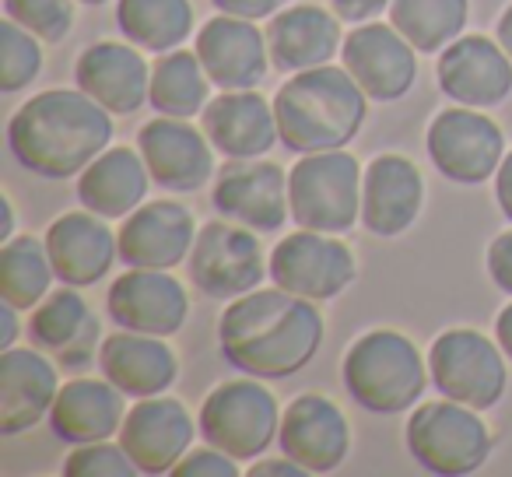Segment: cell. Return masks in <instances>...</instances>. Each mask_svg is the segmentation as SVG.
<instances>
[{
    "label": "cell",
    "instance_id": "6da1fadb",
    "mask_svg": "<svg viewBox=\"0 0 512 477\" xmlns=\"http://www.w3.org/2000/svg\"><path fill=\"white\" fill-rule=\"evenodd\" d=\"M323 344V316L313 299L285 288L249 292L225 306L218 320L221 358L242 376L292 379Z\"/></svg>",
    "mask_w": 512,
    "mask_h": 477
},
{
    "label": "cell",
    "instance_id": "7a4b0ae2",
    "mask_svg": "<svg viewBox=\"0 0 512 477\" xmlns=\"http://www.w3.org/2000/svg\"><path fill=\"white\" fill-rule=\"evenodd\" d=\"M113 144V113L71 88L39 92L8 120V148L39 179L81 176Z\"/></svg>",
    "mask_w": 512,
    "mask_h": 477
},
{
    "label": "cell",
    "instance_id": "3957f363",
    "mask_svg": "<svg viewBox=\"0 0 512 477\" xmlns=\"http://www.w3.org/2000/svg\"><path fill=\"white\" fill-rule=\"evenodd\" d=\"M281 144L295 155L348 148L369 116V95L348 67H309L274 95Z\"/></svg>",
    "mask_w": 512,
    "mask_h": 477
},
{
    "label": "cell",
    "instance_id": "277c9868",
    "mask_svg": "<svg viewBox=\"0 0 512 477\" xmlns=\"http://www.w3.org/2000/svg\"><path fill=\"white\" fill-rule=\"evenodd\" d=\"M344 390L369 414H404L428 390V362L400 330H369L348 348L341 365Z\"/></svg>",
    "mask_w": 512,
    "mask_h": 477
},
{
    "label": "cell",
    "instance_id": "5b68a950",
    "mask_svg": "<svg viewBox=\"0 0 512 477\" xmlns=\"http://www.w3.org/2000/svg\"><path fill=\"white\" fill-rule=\"evenodd\" d=\"M288 204L299 228L344 235L362 221V165L344 148L313 151L288 172Z\"/></svg>",
    "mask_w": 512,
    "mask_h": 477
},
{
    "label": "cell",
    "instance_id": "8992f818",
    "mask_svg": "<svg viewBox=\"0 0 512 477\" xmlns=\"http://www.w3.org/2000/svg\"><path fill=\"white\" fill-rule=\"evenodd\" d=\"M407 453L439 477L474 474L491 456V428L481 411L442 397L435 404H418L407 418Z\"/></svg>",
    "mask_w": 512,
    "mask_h": 477
},
{
    "label": "cell",
    "instance_id": "52a82bcc",
    "mask_svg": "<svg viewBox=\"0 0 512 477\" xmlns=\"http://www.w3.org/2000/svg\"><path fill=\"white\" fill-rule=\"evenodd\" d=\"M197 425L207 446L235 460H256L278 442L281 411L274 393L256 376L228 379L204 397Z\"/></svg>",
    "mask_w": 512,
    "mask_h": 477
},
{
    "label": "cell",
    "instance_id": "ba28073f",
    "mask_svg": "<svg viewBox=\"0 0 512 477\" xmlns=\"http://www.w3.org/2000/svg\"><path fill=\"white\" fill-rule=\"evenodd\" d=\"M428 372L442 397L477 411L495 407L509 386L502 344L488 341L470 327H456L435 337L428 348Z\"/></svg>",
    "mask_w": 512,
    "mask_h": 477
},
{
    "label": "cell",
    "instance_id": "9c48e42d",
    "mask_svg": "<svg viewBox=\"0 0 512 477\" xmlns=\"http://www.w3.org/2000/svg\"><path fill=\"white\" fill-rule=\"evenodd\" d=\"M190 281L207 299L232 302L260 288L271 274V260H264V246L246 225L207 221L197 232L190 250Z\"/></svg>",
    "mask_w": 512,
    "mask_h": 477
},
{
    "label": "cell",
    "instance_id": "30bf717a",
    "mask_svg": "<svg viewBox=\"0 0 512 477\" xmlns=\"http://www.w3.org/2000/svg\"><path fill=\"white\" fill-rule=\"evenodd\" d=\"M271 278L278 288L302 299L327 302L344 295L358 278L355 253L348 243L327 232L299 228L285 235L271 253Z\"/></svg>",
    "mask_w": 512,
    "mask_h": 477
},
{
    "label": "cell",
    "instance_id": "8fae6325",
    "mask_svg": "<svg viewBox=\"0 0 512 477\" xmlns=\"http://www.w3.org/2000/svg\"><path fill=\"white\" fill-rule=\"evenodd\" d=\"M432 165L460 186H477L498 172L505 158V134L474 106L442 109L425 134Z\"/></svg>",
    "mask_w": 512,
    "mask_h": 477
},
{
    "label": "cell",
    "instance_id": "7c38bea8",
    "mask_svg": "<svg viewBox=\"0 0 512 477\" xmlns=\"http://www.w3.org/2000/svg\"><path fill=\"white\" fill-rule=\"evenodd\" d=\"M341 60L369 102H400L418 81V50L383 22H362L348 32Z\"/></svg>",
    "mask_w": 512,
    "mask_h": 477
},
{
    "label": "cell",
    "instance_id": "4fadbf2b",
    "mask_svg": "<svg viewBox=\"0 0 512 477\" xmlns=\"http://www.w3.org/2000/svg\"><path fill=\"white\" fill-rule=\"evenodd\" d=\"M214 211L253 232H281L292 214L288 204V172L264 158H242L218 172Z\"/></svg>",
    "mask_w": 512,
    "mask_h": 477
},
{
    "label": "cell",
    "instance_id": "5bb4252c",
    "mask_svg": "<svg viewBox=\"0 0 512 477\" xmlns=\"http://www.w3.org/2000/svg\"><path fill=\"white\" fill-rule=\"evenodd\" d=\"M281 456H292L309 474H330L348 460L351 425L344 411L323 393H302L281 414Z\"/></svg>",
    "mask_w": 512,
    "mask_h": 477
},
{
    "label": "cell",
    "instance_id": "9a60e30c",
    "mask_svg": "<svg viewBox=\"0 0 512 477\" xmlns=\"http://www.w3.org/2000/svg\"><path fill=\"white\" fill-rule=\"evenodd\" d=\"M106 309L116 327L123 330L172 337L183 330L186 316H190V295H186L183 281H176L169 271L130 267L127 274L113 281L106 295Z\"/></svg>",
    "mask_w": 512,
    "mask_h": 477
},
{
    "label": "cell",
    "instance_id": "2e32d148",
    "mask_svg": "<svg viewBox=\"0 0 512 477\" xmlns=\"http://www.w3.org/2000/svg\"><path fill=\"white\" fill-rule=\"evenodd\" d=\"M435 81L460 106H502L512 92V57L498 39L460 36L439 53Z\"/></svg>",
    "mask_w": 512,
    "mask_h": 477
},
{
    "label": "cell",
    "instance_id": "e0dca14e",
    "mask_svg": "<svg viewBox=\"0 0 512 477\" xmlns=\"http://www.w3.org/2000/svg\"><path fill=\"white\" fill-rule=\"evenodd\" d=\"M197 428L186 404L172 397H144L123 418L120 446L141 474H172L176 463L190 453Z\"/></svg>",
    "mask_w": 512,
    "mask_h": 477
},
{
    "label": "cell",
    "instance_id": "ac0fdd59",
    "mask_svg": "<svg viewBox=\"0 0 512 477\" xmlns=\"http://www.w3.org/2000/svg\"><path fill=\"white\" fill-rule=\"evenodd\" d=\"M148 172L162 190L197 193L214 176V144L204 130L183 123L176 116H158L137 130Z\"/></svg>",
    "mask_w": 512,
    "mask_h": 477
},
{
    "label": "cell",
    "instance_id": "d6986e66",
    "mask_svg": "<svg viewBox=\"0 0 512 477\" xmlns=\"http://www.w3.org/2000/svg\"><path fill=\"white\" fill-rule=\"evenodd\" d=\"M120 260L127 267L144 271H172L197 243V225H193L190 207L176 200H151L127 214L120 225Z\"/></svg>",
    "mask_w": 512,
    "mask_h": 477
},
{
    "label": "cell",
    "instance_id": "ffe728a7",
    "mask_svg": "<svg viewBox=\"0 0 512 477\" xmlns=\"http://www.w3.org/2000/svg\"><path fill=\"white\" fill-rule=\"evenodd\" d=\"M109 218L95 211L60 214L46 228V250H50L57 281L71 288H92L113 271L120 260V235L106 225Z\"/></svg>",
    "mask_w": 512,
    "mask_h": 477
},
{
    "label": "cell",
    "instance_id": "44dd1931",
    "mask_svg": "<svg viewBox=\"0 0 512 477\" xmlns=\"http://www.w3.org/2000/svg\"><path fill=\"white\" fill-rule=\"evenodd\" d=\"M197 57L221 92H239V88H256L267 78L271 46L267 32L256 29V22L218 15L197 32Z\"/></svg>",
    "mask_w": 512,
    "mask_h": 477
},
{
    "label": "cell",
    "instance_id": "7402d4cb",
    "mask_svg": "<svg viewBox=\"0 0 512 477\" xmlns=\"http://www.w3.org/2000/svg\"><path fill=\"white\" fill-rule=\"evenodd\" d=\"M425 207V179L404 155H379L362 176V225L376 239H397Z\"/></svg>",
    "mask_w": 512,
    "mask_h": 477
},
{
    "label": "cell",
    "instance_id": "603a6c76",
    "mask_svg": "<svg viewBox=\"0 0 512 477\" xmlns=\"http://www.w3.org/2000/svg\"><path fill=\"white\" fill-rule=\"evenodd\" d=\"M74 81L113 116L137 113L151 99V64L134 43H92L74 64Z\"/></svg>",
    "mask_w": 512,
    "mask_h": 477
},
{
    "label": "cell",
    "instance_id": "cb8c5ba5",
    "mask_svg": "<svg viewBox=\"0 0 512 477\" xmlns=\"http://www.w3.org/2000/svg\"><path fill=\"white\" fill-rule=\"evenodd\" d=\"M204 134L214 144V151H221L228 162L264 158L281 141L274 102H267L264 95H256L253 88L225 92L207 102Z\"/></svg>",
    "mask_w": 512,
    "mask_h": 477
},
{
    "label": "cell",
    "instance_id": "d4e9b609",
    "mask_svg": "<svg viewBox=\"0 0 512 477\" xmlns=\"http://www.w3.org/2000/svg\"><path fill=\"white\" fill-rule=\"evenodd\" d=\"M57 365L36 348L0 355V435H22L50 418L57 400Z\"/></svg>",
    "mask_w": 512,
    "mask_h": 477
},
{
    "label": "cell",
    "instance_id": "484cf974",
    "mask_svg": "<svg viewBox=\"0 0 512 477\" xmlns=\"http://www.w3.org/2000/svg\"><path fill=\"white\" fill-rule=\"evenodd\" d=\"M99 369L116 390L127 397H162L179 379V358L165 344V337L137 334V330H120L106 337L99 348Z\"/></svg>",
    "mask_w": 512,
    "mask_h": 477
},
{
    "label": "cell",
    "instance_id": "4316f807",
    "mask_svg": "<svg viewBox=\"0 0 512 477\" xmlns=\"http://www.w3.org/2000/svg\"><path fill=\"white\" fill-rule=\"evenodd\" d=\"M267 46H271V64L278 71L299 74L309 67H323L330 64L337 46H344L341 15L316 8V4L278 11L267 25Z\"/></svg>",
    "mask_w": 512,
    "mask_h": 477
},
{
    "label": "cell",
    "instance_id": "83f0119b",
    "mask_svg": "<svg viewBox=\"0 0 512 477\" xmlns=\"http://www.w3.org/2000/svg\"><path fill=\"white\" fill-rule=\"evenodd\" d=\"M127 393L116 390L109 379H71L60 386L50 411V428L60 442H99L113 439L127 418Z\"/></svg>",
    "mask_w": 512,
    "mask_h": 477
},
{
    "label": "cell",
    "instance_id": "f1b7e54d",
    "mask_svg": "<svg viewBox=\"0 0 512 477\" xmlns=\"http://www.w3.org/2000/svg\"><path fill=\"white\" fill-rule=\"evenodd\" d=\"M29 337L36 348L53 351L57 362L67 369H88L92 348L99 341V320L81 299V292L67 285L64 292H50L32 309Z\"/></svg>",
    "mask_w": 512,
    "mask_h": 477
},
{
    "label": "cell",
    "instance_id": "f546056e",
    "mask_svg": "<svg viewBox=\"0 0 512 477\" xmlns=\"http://www.w3.org/2000/svg\"><path fill=\"white\" fill-rule=\"evenodd\" d=\"M151 172L141 151L134 148H106L78 179L81 207L102 214V218H127L148 197Z\"/></svg>",
    "mask_w": 512,
    "mask_h": 477
},
{
    "label": "cell",
    "instance_id": "4dcf8cb0",
    "mask_svg": "<svg viewBox=\"0 0 512 477\" xmlns=\"http://www.w3.org/2000/svg\"><path fill=\"white\" fill-rule=\"evenodd\" d=\"M211 85L204 64L197 53L169 50L158 53L151 64V99L148 106L158 116H176V120H190V116L204 113L211 102Z\"/></svg>",
    "mask_w": 512,
    "mask_h": 477
},
{
    "label": "cell",
    "instance_id": "1f68e13d",
    "mask_svg": "<svg viewBox=\"0 0 512 477\" xmlns=\"http://www.w3.org/2000/svg\"><path fill=\"white\" fill-rule=\"evenodd\" d=\"M116 25L123 39L148 53L179 50L193 36L190 0H116Z\"/></svg>",
    "mask_w": 512,
    "mask_h": 477
},
{
    "label": "cell",
    "instance_id": "d6a6232c",
    "mask_svg": "<svg viewBox=\"0 0 512 477\" xmlns=\"http://www.w3.org/2000/svg\"><path fill=\"white\" fill-rule=\"evenodd\" d=\"M57 278L46 239L36 235H15L0 246V299L11 302L18 313H29L50 295Z\"/></svg>",
    "mask_w": 512,
    "mask_h": 477
},
{
    "label": "cell",
    "instance_id": "836d02e7",
    "mask_svg": "<svg viewBox=\"0 0 512 477\" xmlns=\"http://www.w3.org/2000/svg\"><path fill=\"white\" fill-rule=\"evenodd\" d=\"M470 0H390V25L418 53H442L460 39Z\"/></svg>",
    "mask_w": 512,
    "mask_h": 477
},
{
    "label": "cell",
    "instance_id": "e575fe53",
    "mask_svg": "<svg viewBox=\"0 0 512 477\" xmlns=\"http://www.w3.org/2000/svg\"><path fill=\"white\" fill-rule=\"evenodd\" d=\"M39 71H43L39 39L18 22L4 18L0 22V92L18 95L39 78Z\"/></svg>",
    "mask_w": 512,
    "mask_h": 477
},
{
    "label": "cell",
    "instance_id": "d590c367",
    "mask_svg": "<svg viewBox=\"0 0 512 477\" xmlns=\"http://www.w3.org/2000/svg\"><path fill=\"white\" fill-rule=\"evenodd\" d=\"M4 18L43 43H64L74 29V0H4Z\"/></svg>",
    "mask_w": 512,
    "mask_h": 477
},
{
    "label": "cell",
    "instance_id": "8d00e7d4",
    "mask_svg": "<svg viewBox=\"0 0 512 477\" xmlns=\"http://www.w3.org/2000/svg\"><path fill=\"white\" fill-rule=\"evenodd\" d=\"M64 474L67 477H134L141 474L137 463L130 460V453L120 442H81L67 453L64 460Z\"/></svg>",
    "mask_w": 512,
    "mask_h": 477
},
{
    "label": "cell",
    "instance_id": "74e56055",
    "mask_svg": "<svg viewBox=\"0 0 512 477\" xmlns=\"http://www.w3.org/2000/svg\"><path fill=\"white\" fill-rule=\"evenodd\" d=\"M172 474L176 477H235L239 467H235V456L221 453V449H214V446H204V449H190V453L176 463Z\"/></svg>",
    "mask_w": 512,
    "mask_h": 477
},
{
    "label": "cell",
    "instance_id": "f35d334b",
    "mask_svg": "<svg viewBox=\"0 0 512 477\" xmlns=\"http://www.w3.org/2000/svg\"><path fill=\"white\" fill-rule=\"evenodd\" d=\"M488 274L495 281V288L512 295V228L488 246Z\"/></svg>",
    "mask_w": 512,
    "mask_h": 477
},
{
    "label": "cell",
    "instance_id": "ab89813d",
    "mask_svg": "<svg viewBox=\"0 0 512 477\" xmlns=\"http://www.w3.org/2000/svg\"><path fill=\"white\" fill-rule=\"evenodd\" d=\"M221 15H235V18H249V22H264L274 18L278 11H285L288 0H211Z\"/></svg>",
    "mask_w": 512,
    "mask_h": 477
},
{
    "label": "cell",
    "instance_id": "60d3db41",
    "mask_svg": "<svg viewBox=\"0 0 512 477\" xmlns=\"http://www.w3.org/2000/svg\"><path fill=\"white\" fill-rule=\"evenodd\" d=\"M330 4H334V11L341 15V22H351V25L372 22V18L390 8V0H330Z\"/></svg>",
    "mask_w": 512,
    "mask_h": 477
},
{
    "label": "cell",
    "instance_id": "b9f144b4",
    "mask_svg": "<svg viewBox=\"0 0 512 477\" xmlns=\"http://www.w3.org/2000/svg\"><path fill=\"white\" fill-rule=\"evenodd\" d=\"M495 197H498V207H502L505 221H512V151H505L502 165L495 172Z\"/></svg>",
    "mask_w": 512,
    "mask_h": 477
},
{
    "label": "cell",
    "instance_id": "7bdbcfd3",
    "mask_svg": "<svg viewBox=\"0 0 512 477\" xmlns=\"http://www.w3.org/2000/svg\"><path fill=\"white\" fill-rule=\"evenodd\" d=\"M249 474L253 477H306L309 470L302 467V463H295L292 456H285V460H260L249 467Z\"/></svg>",
    "mask_w": 512,
    "mask_h": 477
},
{
    "label": "cell",
    "instance_id": "ee69618b",
    "mask_svg": "<svg viewBox=\"0 0 512 477\" xmlns=\"http://www.w3.org/2000/svg\"><path fill=\"white\" fill-rule=\"evenodd\" d=\"M18 309L11 306V302H4L0 306V348L8 351V348H15V337H18Z\"/></svg>",
    "mask_w": 512,
    "mask_h": 477
},
{
    "label": "cell",
    "instance_id": "f6af8a7d",
    "mask_svg": "<svg viewBox=\"0 0 512 477\" xmlns=\"http://www.w3.org/2000/svg\"><path fill=\"white\" fill-rule=\"evenodd\" d=\"M495 341L502 344L505 358H512V302L495 316Z\"/></svg>",
    "mask_w": 512,
    "mask_h": 477
},
{
    "label": "cell",
    "instance_id": "bcb514c9",
    "mask_svg": "<svg viewBox=\"0 0 512 477\" xmlns=\"http://www.w3.org/2000/svg\"><path fill=\"white\" fill-rule=\"evenodd\" d=\"M495 39L502 43V50L512 57V4L505 8V15L498 18V25H495Z\"/></svg>",
    "mask_w": 512,
    "mask_h": 477
},
{
    "label": "cell",
    "instance_id": "7dc6e473",
    "mask_svg": "<svg viewBox=\"0 0 512 477\" xmlns=\"http://www.w3.org/2000/svg\"><path fill=\"white\" fill-rule=\"evenodd\" d=\"M0 214H4V232H0V239L8 243V239H15V207H11L8 197H0Z\"/></svg>",
    "mask_w": 512,
    "mask_h": 477
},
{
    "label": "cell",
    "instance_id": "c3c4849f",
    "mask_svg": "<svg viewBox=\"0 0 512 477\" xmlns=\"http://www.w3.org/2000/svg\"><path fill=\"white\" fill-rule=\"evenodd\" d=\"M81 4H88V8H99V4H109V0H81Z\"/></svg>",
    "mask_w": 512,
    "mask_h": 477
}]
</instances>
